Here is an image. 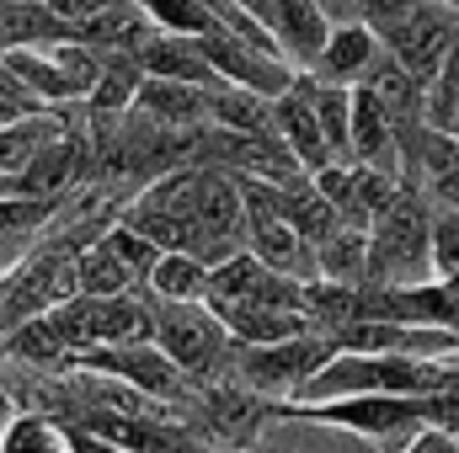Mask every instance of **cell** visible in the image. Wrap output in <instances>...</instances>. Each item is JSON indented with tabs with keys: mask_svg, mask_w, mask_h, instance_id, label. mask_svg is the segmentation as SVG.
<instances>
[{
	"mask_svg": "<svg viewBox=\"0 0 459 453\" xmlns=\"http://www.w3.org/2000/svg\"><path fill=\"white\" fill-rule=\"evenodd\" d=\"M368 283H390V288L444 283L433 272V198L422 187L401 182V198L374 219V229H368Z\"/></svg>",
	"mask_w": 459,
	"mask_h": 453,
	"instance_id": "obj_1",
	"label": "cell"
},
{
	"mask_svg": "<svg viewBox=\"0 0 459 453\" xmlns=\"http://www.w3.org/2000/svg\"><path fill=\"white\" fill-rule=\"evenodd\" d=\"M48 326L65 337V346H70L75 357L102 352V346L155 341V299H150V288L113 294V299L75 294V299H65L59 310H48Z\"/></svg>",
	"mask_w": 459,
	"mask_h": 453,
	"instance_id": "obj_2",
	"label": "cell"
},
{
	"mask_svg": "<svg viewBox=\"0 0 459 453\" xmlns=\"http://www.w3.org/2000/svg\"><path fill=\"white\" fill-rule=\"evenodd\" d=\"M5 64L16 70V81L27 86V97L38 107H81L91 102L108 59L81 43V38H65V43H43V48H11Z\"/></svg>",
	"mask_w": 459,
	"mask_h": 453,
	"instance_id": "obj_3",
	"label": "cell"
},
{
	"mask_svg": "<svg viewBox=\"0 0 459 453\" xmlns=\"http://www.w3.org/2000/svg\"><path fill=\"white\" fill-rule=\"evenodd\" d=\"M155 346L193 384L235 373V337L209 304H160L155 299Z\"/></svg>",
	"mask_w": 459,
	"mask_h": 453,
	"instance_id": "obj_4",
	"label": "cell"
},
{
	"mask_svg": "<svg viewBox=\"0 0 459 453\" xmlns=\"http://www.w3.org/2000/svg\"><path fill=\"white\" fill-rule=\"evenodd\" d=\"M337 357V341L326 331H305V337L273 341V346H235V379L246 389H256L262 400L294 406L305 395V384Z\"/></svg>",
	"mask_w": 459,
	"mask_h": 453,
	"instance_id": "obj_5",
	"label": "cell"
},
{
	"mask_svg": "<svg viewBox=\"0 0 459 453\" xmlns=\"http://www.w3.org/2000/svg\"><path fill=\"white\" fill-rule=\"evenodd\" d=\"M209 310L230 315V310H305V283L278 278L273 267H262L251 251H235L209 272Z\"/></svg>",
	"mask_w": 459,
	"mask_h": 453,
	"instance_id": "obj_6",
	"label": "cell"
},
{
	"mask_svg": "<svg viewBox=\"0 0 459 453\" xmlns=\"http://www.w3.org/2000/svg\"><path fill=\"white\" fill-rule=\"evenodd\" d=\"M459 38V11H449L444 0H422V5H411L395 27H385L379 32V43L422 81V86H433L438 81V70H444V54H449V43Z\"/></svg>",
	"mask_w": 459,
	"mask_h": 453,
	"instance_id": "obj_7",
	"label": "cell"
},
{
	"mask_svg": "<svg viewBox=\"0 0 459 453\" xmlns=\"http://www.w3.org/2000/svg\"><path fill=\"white\" fill-rule=\"evenodd\" d=\"M86 368H97V373H113L123 379L128 389H139V395H150V400H160L166 411H177L182 400H187V389H193V379L155 346V341H134V346H102V352H86L81 357Z\"/></svg>",
	"mask_w": 459,
	"mask_h": 453,
	"instance_id": "obj_8",
	"label": "cell"
},
{
	"mask_svg": "<svg viewBox=\"0 0 459 453\" xmlns=\"http://www.w3.org/2000/svg\"><path fill=\"white\" fill-rule=\"evenodd\" d=\"M198 48H204V59L214 64V75H220L225 86L256 91V97H283V91L299 81V70H294L283 54L256 48V43L230 38V32H209V38H198Z\"/></svg>",
	"mask_w": 459,
	"mask_h": 453,
	"instance_id": "obj_9",
	"label": "cell"
},
{
	"mask_svg": "<svg viewBox=\"0 0 459 453\" xmlns=\"http://www.w3.org/2000/svg\"><path fill=\"white\" fill-rule=\"evenodd\" d=\"M246 453H379V449L368 438L337 427V422L316 416L310 406H278L273 422L256 432V443Z\"/></svg>",
	"mask_w": 459,
	"mask_h": 453,
	"instance_id": "obj_10",
	"label": "cell"
},
{
	"mask_svg": "<svg viewBox=\"0 0 459 453\" xmlns=\"http://www.w3.org/2000/svg\"><path fill=\"white\" fill-rule=\"evenodd\" d=\"M267 32H273V48L305 75V70H316V59H321V48L332 43V32H337V16L321 5V0H273V11H267V21H262Z\"/></svg>",
	"mask_w": 459,
	"mask_h": 453,
	"instance_id": "obj_11",
	"label": "cell"
},
{
	"mask_svg": "<svg viewBox=\"0 0 459 453\" xmlns=\"http://www.w3.org/2000/svg\"><path fill=\"white\" fill-rule=\"evenodd\" d=\"M273 133L283 139V150L299 160V171H326V166H337V155H332V144H326V133H321V117H316V102H310V81L299 75L283 97H273Z\"/></svg>",
	"mask_w": 459,
	"mask_h": 453,
	"instance_id": "obj_12",
	"label": "cell"
},
{
	"mask_svg": "<svg viewBox=\"0 0 459 453\" xmlns=\"http://www.w3.org/2000/svg\"><path fill=\"white\" fill-rule=\"evenodd\" d=\"M379 54H385V43H379V32H374L368 21H337L332 43L321 48L316 70H305V75L332 81V86H363L368 70L379 64Z\"/></svg>",
	"mask_w": 459,
	"mask_h": 453,
	"instance_id": "obj_13",
	"label": "cell"
},
{
	"mask_svg": "<svg viewBox=\"0 0 459 453\" xmlns=\"http://www.w3.org/2000/svg\"><path fill=\"white\" fill-rule=\"evenodd\" d=\"M214 91L220 86H193V81H166V75H144L134 107L150 113L166 128H204L214 123Z\"/></svg>",
	"mask_w": 459,
	"mask_h": 453,
	"instance_id": "obj_14",
	"label": "cell"
},
{
	"mask_svg": "<svg viewBox=\"0 0 459 453\" xmlns=\"http://www.w3.org/2000/svg\"><path fill=\"white\" fill-rule=\"evenodd\" d=\"M65 38H81V21H70L48 0H0V54L43 48V43H65Z\"/></svg>",
	"mask_w": 459,
	"mask_h": 453,
	"instance_id": "obj_15",
	"label": "cell"
},
{
	"mask_svg": "<svg viewBox=\"0 0 459 453\" xmlns=\"http://www.w3.org/2000/svg\"><path fill=\"white\" fill-rule=\"evenodd\" d=\"M209 261L193 256V251H160L155 272H150V299L160 304H209Z\"/></svg>",
	"mask_w": 459,
	"mask_h": 453,
	"instance_id": "obj_16",
	"label": "cell"
},
{
	"mask_svg": "<svg viewBox=\"0 0 459 453\" xmlns=\"http://www.w3.org/2000/svg\"><path fill=\"white\" fill-rule=\"evenodd\" d=\"M316 261H321V278L326 283H368V229L358 225H337L321 245H316Z\"/></svg>",
	"mask_w": 459,
	"mask_h": 453,
	"instance_id": "obj_17",
	"label": "cell"
},
{
	"mask_svg": "<svg viewBox=\"0 0 459 453\" xmlns=\"http://www.w3.org/2000/svg\"><path fill=\"white\" fill-rule=\"evenodd\" d=\"M310 81V102H316V117H321V133L337 155V166H352V86H332V81Z\"/></svg>",
	"mask_w": 459,
	"mask_h": 453,
	"instance_id": "obj_18",
	"label": "cell"
},
{
	"mask_svg": "<svg viewBox=\"0 0 459 453\" xmlns=\"http://www.w3.org/2000/svg\"><path fill=\"white\" fill-rule=\"evenodd\" d=\"M0 453H75V432H70V422H59V416L22 411V416L5 427Z\"/></svg>",
	"mask_w": 459,
	"mask_h": 453,
	"instance_id": "obj_19",
	"label": "cell"
},
{
	"mask_svg": "<svg viewBox=\"0 0 459 453\" xmlns=\"http://www.w3.org/2000/svg\"><path fill=\"white\" fill-rule=\"evenodd\" d=\"M139 283L128 278V267L108 251V240H91L81 251V294H97V299H113V294H134Z\"/></svg>",
	"mask_w": 459,
	"mask_h": 453,
	"instance_id": "obj_20",
	"label": "cell"
},
{
	"mask_svg": "<svg viewBox=\"0 0 459 453\" xmlns=\"http://www.w3.org/2000/svg\"><path fill=\"white\" fill-rule=\"evenodd\" d=\"M102 240H108V251H113L117 261L128 267V278L144 288V283H150V272H155V261H160V245H150L139 229H128V225H113Z\"/></svg>",
	"mask_w": 459,
	"mask_h": 453,
	"instance_id": "obj_21",
	"label": "cell"
},
{
	"mask_svg": "<svg viewBox=\"0 0 459 453\" xmlns=\"http://www.w3.org/2000/svg\"><path fill=\"white\" fill-rule=\"evenodd\" d=\"M433 272L444 283L459 278V214L444 203H433Z\"/></svg>",
	"mask_w": 459,
	"mask_h": 453,
	"instance_id": "obj_22",
	"label": "cell"
},
{
	"mask_svg": "<svg viewBox=\"0 0 459 453\" xmlns=\"http://www.w3.org/2000/svg\"><path fill=\"white\" fill-rule=\"evenodd\" d=\"M401 453H459V438L455 432H444V427H433V422H422Z\"/></svg>",
	"mask_w": 459,
	"mask_h": 453,
	"instance_id": "obj_23",
	"label": "cell"
},
{
	"mask_svg": "<svg viewBox=\"0 0 459 453\" xmlns=\"http://www.w3.org/2000/svg\"><path fill=\"white\" fill-rule=\"evenodd\" d=\"M428 198H433V203H444V209H455V214H459V171H449V176H438V182H428Z\"/></svg>",
	"mask_w": 459,
	"mask_h": 453,
	"instance_id": "obj_24",
	"label": "cell"
},
{
	"mask_svg": "<svg viewBox=\"0 0 459 453\" xmlns=\"http://www.w3.org/2000/svg\"><path fill=\"white\" fill-rule=\"evenodd\" d=\"M5 368V363H0ZM22 416V406H16V395H11V384H5V373H0V438H5V427Z\"/></svg>",
	"mask_w": 459,
	"mask_h": 453,
	"instance_id": "obj_25",
	"label": "cell"
},
{
	"mask_svg": "<svg viewBox=\"0 0 459 453\" xmlns=\"http://www.w3.org/2000/svg\"><path fill=\"white\" fill-rule=\"evenodd\" d=\"M240 5H246L256 21H267V11H273V0H240ZM267 38H273V32H267Z\"/></svg>",
	"mask_w": 459,
	"mask_h": 453,
	"instance_id": "obj_26",
	"label": "cell"
},
{
	"mask_svg": "<svg viewBox=\"0 0 459 453\" xmlns=\"http://www.w3.org/2000/svg\"><path fill=\"white\" fill-rule=\"evenodd\" d=\"M16 117H27V113H22L16 102H5V97H0V128H5V123H16Z\"/></svg>",
	"mask_w": 459,
	"mask_h": 453,
	"instance_id": "obj_27",
	"label": "cell"
},
{
	"mask_svg": "<svg viewBox=\"0 0 459 453\" xmlns=\"http://www.w3.org/2000/svg\"><path fill=\"white\" fill-rule=\"evenodd\" d=\"M449 133L459 139V102H455V117H449Z\"/></svg>",
	"mask_w": 459,
	"mask_h": 453,
	"instance_id": "obj_28",
	"label": "cell"
},
{
	"mask_svg": "<svg viewBox=\"0 0 459 453\" xmlns=\"http://www.w3.org/2000/svg\"><path fill=\"white\" fill-rule=\"evenodd\" d=\"M444 5H449V11H459V0H444Z\"/></svg>",
	"mask_w": 459,
	"mask_h": 453,
	"instance_id": "obj_29",
	"label": "cell"
},
{
	"mask_svg": "<svg viewBox=\"0 0 459 453\" xmlns=\"http://www.w3.org/2000/svg\"><path fill=\"white\" fill-rule=\"evenodd\" d=\"M198 453H225V449H198Z\"/></svg>",
	"mask_w": 459,
	"mask_h": 453,
	"instance_id": "obj_30",
	"label": "cell"
}]
</instances>
